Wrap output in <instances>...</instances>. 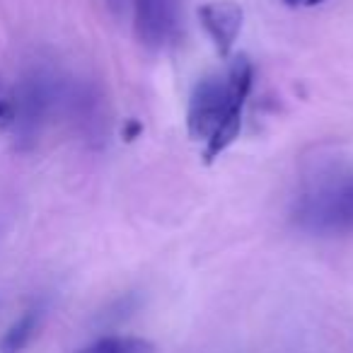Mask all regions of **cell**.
<instances>
[{
	"mask_svg": "<svg viewBox=\"0 0 353 353\" xmlns=\"http://www.w3.org/2000/svg\"><path fill=\"white\" fill-rule=\"evenodd\" d=\"M199 20L213 39L218 54L230 56L237 34L242 30V20H245L242 8L232 0H216V3H208L199 10Z\"/></svg>",
	"mask_w": 353,
	"mask_h": 353,
	"instance_id": "cell-5",
	"label": "cell"
},
{
	"mask_svg": "<svg viewBox=\"0 0 353 353\" xmlns=\"http://www.w3.org/2000/svg\"><path fill=\"white\" fill-rule=\"evenodd\" d=\"M293 223L310 235L353 232V170H339L305 189L293 208Z\"/></svg>",
	"mask_w": 353,
	"mask_h": 353,
	"instance_id": "cell-2",
	"label": "cell"
},
{
	"mask_svg": "<svg viewBox=\"0 0 353 353\" xmlns=\"http://www.w3.org/2000/svg\"><path fill=\"white\" fill-rule=\"evenodd\" d=\"M75 353H152V343L138 336H104Z\"/></svg>",
	"mask_w": 353,
	"mask_h": 353,
	"instance_id": "cell-7",
	"label": "cell"
},
{
	"mask_svg": "<svg viewBox=\"0 0 353 353\" xmlns=\"http://www.w3.org/2000/svg\"><path fill=\"white\" fill-rule=\"evenodd\" d=\"M15 99L17 114L12 131H15L17 141L22 145H30L39 136L41 128H44L46 119L51 117L56 104L63 102V92H61L59 83L49 73L34 70L15 88Z\"/></svg>",
	"mask_w": 353,
	"mask_h": 353,
	"instance_id": "cell-3",
	"label": "cell"
},
{
	"mask_svg": "<svg viewBox=\"0 0 353 353\" xmlns=\"http://www.w3.org/2000/svg\"><path fill=\"white\" fill-rule=\"evenodd\" d=\"M104 3H107V6L112 8L114 12H119V10H121L123 6H126V0H104Z\"/></svg>",
	"mask_w": 353,
	"mask_h": 353,
	"instance_id": "cell-10",
	"label": "cell"
},
{
	"mask_svg": "<svg viewBox=\"0 0 353 353\" xmlns=\"http://www.w3.org/2000/svg\"><path fill=\"white\" fill-rule=\"evenodd\" d=\"M252 80V61L247 56H235L225 75H206L194 88L187 109V128L194 141L203 143V157L208 162L228 150L240 136Z\"/></svg>",
	"mask_w": 353,
	"mask_h": 353,
	"instance_id": "cell-1",
	"label": "cell"
},
{
	"mask_svg": "<svg viewBox=\"0 0 353 353\" xmlns=\"http://www.w3.org/2000/svg\"><path fill=\"white\" fill-rule=\"evenodd\" d=\"M283 3L290 8H314V6H322L324 0H283Z\"/></svg>",
	"mask_w": 353,
	"mask_h": 353,
	"instance_id": "cell-9",
	"label": "cell"
},
{
	"mask_svg": "<svg viewBox=\"0 0 353 353\" xmlns=\"http://www.w3.org/2000/svg\"><path fill=\"white\" fill-rule=\"evenodd\" d=\"M41 324V310H27L20 319L8 327V332L0 336V353H20L27 343L32 341V336L37 334Z\"/></svg>",
	"mask_w": 353,
	"mask_h": 353,
	"instance_id": "cell-6",
	"label": "cell"
},
{
	"mask_svg": "<svg viewBox=\"0 0 353 353\" xmlns=\"http://www.w3.org/2000/svg\"><path fill=\"white\" fill-rule=\"evenodd\" d=\"M15 114H17L15 88H10L8 80L0 75V131H12Z\"/></svg>",
	"mask_w": 353,
	"mask_h": 353,
	"instance_id": "cell-8",
	"label": "cell"
},
{
	"mask_svg": "<svg viewBox=\"0 0 353 353\" xmlns=\"http://www.w3.org/2000/svg\"><path fill=\"white\" fill-rule=\"evenodd\" d=\"M182 0H133V30L145 49H162L176 37Z\"/></svg>",
	"mask_w": 353,
	"mask_h": 353,
	"instance_id": "cell-4",
	"label": "cell"
}]
</instances>
